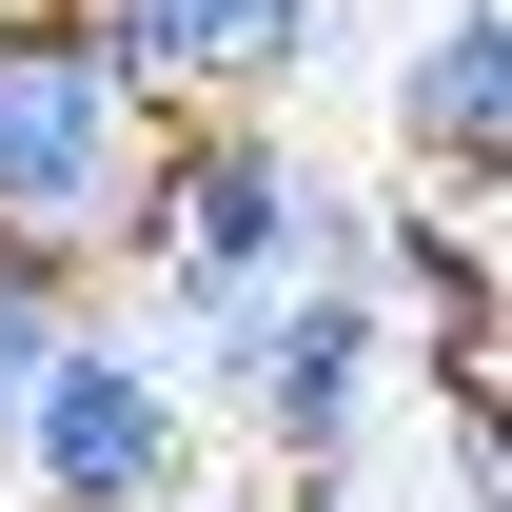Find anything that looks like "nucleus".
<instances>
[{
	"mask_svg": "<svg viewBox=\"0 0 512 512\" xmlns=\"http://www.w3.org/2000/svg\"><path fill=\"white\" fill-rule=\"evenodd\" d=\"M158 158L178 119L79 40V0H0V256L79 296L99 256L158 237Z\"/></svg>",
	"mask_w": 512,
	"mask_h": 512,
	"instance_id": "f257e3e1",
	"label": "nucleus"
},
{
	"mask_svg": "<svg viewBox=\"0 0 512 512\" xmlns=\"http://www.w3.org/2000/svg\"><path fill=\"white\" fill-rule=\"evenodd\" d=\"M138 276H158V296H178V335L217 355L256 296H316V276H355V197H335L316 158L276 138V119H178Z\"/></svg>",
	"mask_w": 512,
	"mask_h": 512,
	"instance_id": "f03ea898",
	"label": "nucleus"
},
{
	"mask_svg": "<svg viewBox=\"0 0 512 512\" xmlns=\"http://www.w3.org/2000/svg\"><path fill=\"white\" fill-rule=\"evenodd\" d=\"M217 394L256 414V453H276V473H355V434H375V394H394V316H375V276L256 296V316L217 335Z\"/></svg>",
	"mask_w": 512,
	"mask_h": 512,
	"instance_id": "7ed1b4c3",
	"label": "nucleus"
},
{
	"mask_svg": "<svg viewBox=\"0 0 512 512\" xmlns=\"http://www.w3.org/2000/svg\"><path fill=\"white\" fill-rule=\"evenodd\" d=\"M20 473H40V512H178V375L138 355V335L79 316L60 335V375L20 394Z\"/></svg>",
	"mask_w": 512,
	"mask_h": 512,
	"instance_id": "20e7f679",
	"label": "nucleus"
},
{
	"mask_svg": "<svg viewBox=\"0 0 512 512\" xmlns=\"http://www.w3.org/2000/svg\"><path fill=\"white\" fill-rule=\"evenodd\" d=\"M79 40L158 99V119H276L316 79L335 0H79Z\"/></svg>",
	"mask_w": 512,
	"mask_h": 512,
	"instance_id": "39448f33",
	"label": "nucleus"
},
{
	"mask_svg": "<svg viewBox=\"0 0 512 512\" xmlns=\"http://www.w3.org/2000/svg\"><path fill=\"white\" fill-rule=\"evenodd\" d=\"M394 138H414L434 197H493V178H512V0H434V20H414Z\"/></svg>",
	"mask_w": 512,
	"mask_h": 512,
	"instance_id": "423d86ee",
	"label": "nucleus"
},
{
	"mask_svg": "<svg viewBox=\"0 0 512 512\" xmlns=\"http://www.w3.org/2000/svg\"><path fill=\"white\" fill-rule=\"evenodd\" d=\"M375 276L434 316V394H493V197H394Z\"/></svg>",
	"mask_w": 512,
	"mask_h": 512,
	"instance_id": "0eeeda50",
	"label": "nucleus"
},
{
	"mask_svg": "<svg viewBox=\"0 0 512 512\" xmlns=\"http://www.w3.org/2000/svg\"><path fill=\"white\" fill-rule=\"evenodd\" d=\"M60 335H79V296H60V276H20V256H0V434H20V394L60 375Z\"/></svg>",
	"mask_w": 512,
	"mask_h": 512,
	"instance_id": "6e6552de",
	"label": "nucleus"
}]
</instances>
